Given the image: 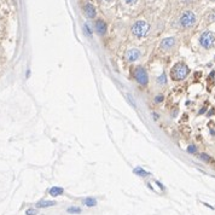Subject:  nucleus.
<instances>
[{"label": "nucleus", "instance_id": "nucleus-1", "mask_svg": "<svg viewBox=\"0 0 215 215\" xmlns=\"http://www.w3.org/2000/svg\"><path fill=\"white\" fill-rule=\"evenodd\" d=\"M188 67L185 64V63H176V64L173 67L172 69V79L175 81H181L184 80L187 75H188Z\"/></svg>", "mask_w": 215, "mask_h": 215}, {"label": "nucleus", "instance_id": "nucleus-2", "mask_svg": "<svg viewBox=\"0 0 215 215\" xmlns=\"http://www.w3.org/2000/svg\"><path fill=\"white\" fill-rule=\"evenodd\" d=\"M150 30V24L145 21H138L132 26V33L137 37H144Z\"/></svg>", "mask_w": 215, "mask_h": 215}, {"label": "nucleus", "instance_id": "nucleus-3", "mask_svg": "<svg viewBox=\"0 0 215 215\" xmlns=\"http://www.w3.org/2000/svg\"><path fill=\"white\" fill-rule=\"evenodd\" d=\"M199 44L202 45V47L204 48H211L215 44V35L213 32L207 30L204 33H202L201 37H199Z\"/></svg>", "mask_w": 215, "mask_h": 215}, {"label": "nucleus", "instance_id": "nucleus-4", "mask_svg": "<svg viewBox=\"0 0 215 215\" xmlns=\"http://www.w3.org/2000/svg\"><path fill=\"white\" fill-rule=\"evenodd\" d=\"M196 23V16L191 11H185L180 17V24L184 28H191Z\"/></svg>", "mask_w": 215, "mask_h": 215}, {"label": "nucleus", "instance_id": "nucleus-5", "mask_svg": "<svg viewBox=\"0 0 215 215\" xmlns=\"http://www.w3.org/2000/svg\"><path fill=\"white\" fill-rule=\"evenodd\" d=\"M134 78L138 81V83H140L142 86H146L149 82V75L146 70L143 67H138L134 70Z\"/></svg>", "mask_w": 215, "mask_h": 215}, {"label": "nucleus", "instance_id": "nucleus-6", "mask_svg": "<svg viewBox=\"0 0 215 215\" xmlns=\"http://www.w3.org/2000/svg\"><path fill=\"white\" fill-rule=\"evenodd\" d=\"M139 57H140V51L137 50V48H132L126 53V59H127L128 62H135V60L139 59Z\"/></svg>", "mask_w": 215, "mask_h": 215}, {"label": "nucleus", "instance_id": "nucleus-7", "mask_svg": "<svg viewBox=\"0 0 215 215\" xmlns=\"http://www.w3.org/2000/svg\"><path fill=\"white\" fill-rule=\"evenodd\" d=\"M83 12H85V15H86L88 18H94L96 15H97L96 7H94L92 4H90V3H87V4L83 6Z\"/></svg>", "mask_w": 215, "mask_h": 215}, {"label": "nucleus", "instance_id": "nucleus-8", "mask_svg": "<svg viewBox=\"0 0 215 215\" xmlns=\"http://www.w3.org/2000/svg\"><path fill=\"white\" fill-rule=\"evenodd\" d=\"M94 28H96V32H97L99 35H104V34L106 33V29H108L106 23H105L104 21H102V19H98V21L94 23Z\"/></svg>", "mask_w": 215, "mask_h": 215}, {"label": "nucleus", "instance_id": "nucleus-9", "mask_svg": "<svg viewBox=\"0 0 215 215\" xmlns=\"http://www.w3.org/2000/svg\"><path fill=\"white\" fill-rule=\"evenodd\" d=\"M175 44V39L174 37H166V39H163L162 42H161V47L163 50H169L174 46Z\"/></svg>", "mask_w": 215, "mask_h": 215}, {"label": "nucleus", "instance_id": "nucleus-10", "mask_svg": "<svg viewBox=\"0 0 215 215\" xmlns=\"http://www.w3.org/2000/svg\"><path fill=\"white\" fill-rule=\"evenodd\" d=\"M63 192H64V190H63L62 187H59V186H53V187L50 188V195L53 196V197L60 196Z\"/></svg>", "mask_w": 215, "mask_h": 215}, {"label": "nucleus", "instance_id": "nucleus-11", "mask_svg": "<svg viewBox=\"0 0 215 215\" xmlns=\"http://www.w3.org/2000/svg\"><path fill=\"white\" fill-rule=\"evenodd\" d=\"M55 204H56L55 201H40L36 203V207L37 208H47V207H51Z\"/></svg>", "mask_w": 215, "mask_h": 215}, {"label": "nucleus", "instance_id": "nucleus-12", "mask_svg": "<svg viewBox=\"0 0 215 215\" xmlns=\"http://www.w3.org/2000/svg\"><path fill=\"white\" fill-rule=\"evenodd\" d=\"M83 204H85L86 207H94V206H97V201H96L94 198L88 197V198L83 199Z\"/></svg>", "mask_w": 215, "mask_h": 215}, {"label": "nucleus", "instance_id": "nucleus-13", "mask_svg": "<svg viewBox=\"0 0 215 215\" xmlns=\"http://www.w3.org/2000/svg\"><path fill=\"white\" fill-rule=\"evenodd\" d=\"M133 172H134L137 175H139V176H146V175H150V173H149V172L144 170V169H143V168H140V167H137Z\"/></svg>", "mask_w": 215, "mask_h": 215}, {"label": "nucleus", "instance_id": "nucleus-14", "mask_svg": "<svg viewBox=\"0 0 215 215\" xmlns=\"http://www.w3.org/2000/svg\"><path fill=\"white\" fill-rule=\"evenodd\" d=\"M80 211H81V209L78 208V207H70L68 209V213H71V214H79Z\"/></svg>", "mask_w": 215, "mask_h": 215}, {"label": "nucleus", "instance_id": "nucleus-15", "mask_svg": "<svg viewBox=\"0 0 215 215\" xmlns=\"http://www.w3.org/2000/svg\"><path fill=\"white\" fill-rule=\"evenodd\" d=\"M157 81H158V83H161V85H164L167 82V78H166V74H162L161 76L157 79Z\"/></svg>", "mask_w": 215, "mask_h": 215}, {"label": "nucleus", "instance_id": "nucleus-16", "mask_svg": "<svg viewBox=\"0 0 215 215\" xmlns=\"http://www.w3.org/2000/svg\"><path fill=\"white\" fill-rule=\"evenodd\" d=\"M199 158H201V160H203V161H207V162L211 161V160H210V157H209L208 155H206V154H201V155H199Z\"/></svg>", "mask_w": 215, "mask_h": 215}, {"label": "nucleus", "instance_id": "nucleus-17", "mask_svg": "<svg viewBox=\"0 0 215 215\" xmlns=\"http://www.w3.org/2000/svg\"><path fill=\"white\" fill-rule=\"evenodd\" d=\"M187 151H188L190 154H195L196 151H197V149H196V146L191 145V146H188V147H187Z\"/></svg>", "mask_w": 215, "mask_h": 215}, {"label": "nucleus", "instance_id": "nucleus-18", "mask_svg": "<svg viewBox=\"0 0 215 215\" xmlns=\"http://www.w3.org/2000/svg\"><path fill=\"white\" fill-rule=\"evenodd\" d=\"M83 28H85V30H86V34H87V35H90V36L92 35V32H91V28H90V27H88V26H87V24H85V26H83Z\"/></svg>", "mask_w": 215, "mask_h": 215}, {"label": "nucleus", "instance_id": "nucleus-19", "mask_svg": "<svg viewBox=\"0 0 215 215\" xmlns=\"http://www.w3.org/2000/svg\"><path fill=\"white\" fill-rule=\"evenodd\" d=\"M36 209H28L27 211H26V214L27 215H36Z\"/></svg>", "mask_w": 215, "mask_h": 215}, {"label": "nucleus", "instance_id": "nucleus-20", "mask_svg": "<svg viewBox=\"0 0 215 215\" xmlns=\"http://www.w3.org/2000/svg\"><path fill=\"white\" fill-rule=\"evenodd\" d=\"M126 4H129V5H133V4H137L138 0H124Z\"/></svg>", "mask_w": 215, "mask_h": 215}, {"label": "nucleus", "instance_id": "nucleus-21", "mask_svg": "<svg viewBox=\"0 0 215 215\" xmlns=\"http://www.w3.org/2000/svg\"><path fill=\"white\" fill-rule=\"evenodd\" d=\"M155 100L157 103H161L162 100H163V96H157V97H155Z\"/></svg>", "mask_w": 215, "mask_h": 215}, {"label": "nucleus", "instance_id": "nucleus-22", "mask_svg": "<svg viewBox=\"0 0 215 215\" xmlns=\"http://www.w3.org/2000/svg\"><path fill=\"white\" fill-rule=\"evenodd\" d=\"M104 1H111V0H104Z\"/></svg>", "mask_w": 215, "mask_h": 215}]
</instances>
